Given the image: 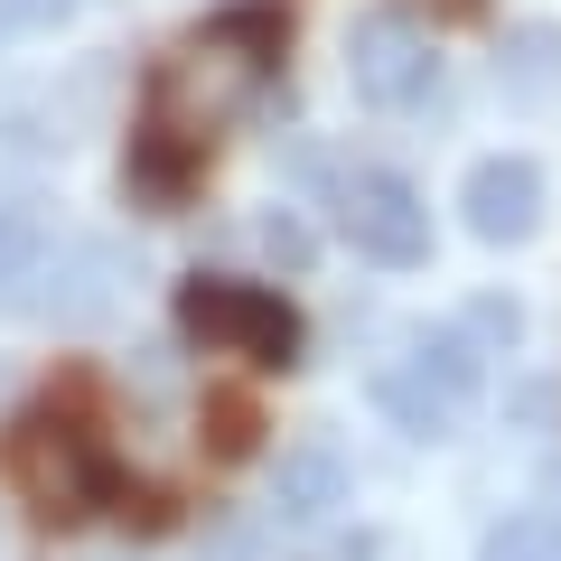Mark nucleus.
<instances>
[{"mask_svg":"<svg viewBox=\"0 0 561 561\" xmlns=\"http://www.w3.org/2000/svg\"><path fill=\"white\" fill-rule=\"evenodd\" d=\"M280 47H290L280 10H262V0L253 10H216V20L150 76V103H140V113H160V122H179V131L216 140V122L243 113V103L280 76Z\"/></svg>","mask_w":561,"mask_h":561,"instance_id":"nucleus-1","label":"nucleus"},{"mask_svg":"<svg viewBox=\"0 0 561 561\" xmlns=\"http://www.w3.org/2000/svg\"><path fill=\"white\" fill-rule=\"evenodd\" d=\"M0 478H10V496L38 524H84L94 505L122 496V478H113V459H103V440L84 431V412H57V402H38V412L10 421Z\"/></svg>","mask_w":561,"mask_h":561,"instance_id":"nucleus-2","label":"nucleus"},{"mask_svg":"<svg viewBox=\"0 0 561 561\" xmlns=\"http://www.w3.org/2000/svg\"><path fill=\"white\" fill-rule=\"evenodd\" d=\"M179 328H187L197 346H216V356L262 365V375H290L300 346H309L300 309L280 300V290H262V280H225V272L179 280Z\"/></svg>","mask_w":561,"mask_h":561,"instance_id":"nucleus-3","label":"nucleus"},{"mask_svg":"<svg viewBox=\"0 0 561 561\" xmlns=\"http://www.w3.org/2000/svg\"><path fill=\"white\" fill-rule=\"evenodd\" d=\"M468 393H478V346H468V328L421 337L402 365H383V375H375V402L412 431V440H449V421L468 412Z\"/></svg>","mask_w":561,"mask_h":561,"instance_id":"nucleus-4","label":"nucleus"},{"mask_svg":"<svg viewBox=\"0 0 561 561\" xmlns=\"http://www.w3.org/2000/svg\"><path fill=\"white\" fill-rule=\"evenodd\" d=\"M337 225H346L356 253L393 262V272L431 262V206H421V187L393 179V169H346L337 179Z\"/></svg>","mask_w":561,"mask_h":561,"instance_id":"nucleus-5","label":"nucleus"},{"mask_svg":"<svg viewBox=\"0 0 561 561\" xmlns=\"http://www.w3.org/2000/svg\"><path fill=\"white\" fill-rule=\"evenodd\" d=\"M431 76H440V57H431V38H421L402 10H365V20L346 28V84H356V103L402 113V103L431 94Z\"/></svg>","mask_w":561,"mask_h":561,"instance_id":"nucleus-6","label":"nucleus"},{"mask_svg":"<svg viewBox=\"0 0 561 561\" xmlns=\"http://www.w3.org/2000/svg\"><path fill=\"white\" fill-rule=\"evenodd\" d=\"M28 280H47V290H28V309H38L47 328H94V319H113V309H122L131 262H122L113 243H66L57 262L38 253V272H28Z\"/></svg>","mask_w":561,"mask_h":561,"instance_id":"nucleus-7","label":"nucleus"},{"mask_svg":"<svg viewBox=\"0 0 561 561\" xmlns=\"http://www.w3.org/2000/svg\"><path fill=\"white\" fill-rule=\"evenodd\" d=\"M459 206H468V234H478V243H524L542 225V169L515 160V150H496V160L468 169Z\"/></svg>","mask_w":561,"mask_h":561,"instance_id":"nucleus-8","label":"nucleus"},{"mask_svg":"<svg viewBox=\"0 0 561 561\" xmlns=\"http://www.w3.org/2000/svg\"><path fill=\"white\" fill-rule=\"evenodd\" d=\"M197 169H206V140H197V131H179V122H160V113H140L131 160H122V187H131L150 216H169V206L197 187Z\"/></svg>","mask_w":561,"mask_h":561,"instance_id":"nucleus-9","label":"nucleus"},{"mask_svg":"<svg viewBox=\"0 0 561 561\" xmlns=\"http://www.w3.org/2000/svg\"><path fill=\"white\" fill-rule=\"evenodd\" d=\"M346 505V459L328 440H309V449H290L280 459V478H272V515H290V524H319V515H337Z\"/></svg>","mask_w":561,"mask_h":561,"instance_id":"nucleus-10","label":"nucleus"},{"mask_svg":"<svg viewBox=\"0 0 561 561\" xmlns=\"http://www.w3.org/2000/svg\"><path fill=\"white\" fill-rule=\"evenodd\" d=\"M496 84H505L515 103H552V94H561V28H552V20H524V28H505Z\"/></svg>","mask_w":561,"mask_h":561,"instance_id":"nucleus-11","label":"nucleus"},{"mask_svg":"<svg viewBox=\"0 0 561 561\" xmlns=\"http://www.w3.org/2000/svg\"><path fill=\"white\" fill-rule=\"evenodd\" d=\"M478 561H561V515H505L478 542Z\"/></svg>","mask_w":561,"mask_h":561,"instance_id":"nucleus-12","label":"nucleus"},{"mask_svg":"<svg viewBox=\"0 0 561 561\" xmlns=\"http://www.w3.org/2000/svg\"><path fill=\"white\" fill-rule=\"evenodd\" d=\"M253 440H262L253 393H206V449L216 459H253Z\"/></svg>","mask_w":561,"mask_h":561,"instance_id":"nucleus-13","label":"nucleus"},{"mask_svg":"<svg viewBox=\"0 0 561 561\" xmlns=\"http://www.w3.org/2000/svg\"><path fill=\"white\" fill-rule=\"evenodd\" d=\"M38 253H47L38 206H0V290H20V280L38 272Z\"/></svg>","mask_w":561,"mask_h":561,"instance_id":"nucleus-14","label":"nucleus"},{"mask_svg":"<svg viewBox=\"0 0 561 561\" xmlns=\"http://www.w3.org/2000/svg\"><path fill=\"white\" fill-rule=\"evenodd\" d=\"M262 243H272V253L290 262V272H309V225L290 216V206H272V216H262Z\"/></svg>","mask_w":561,"mask_h":561,"instance_id":"nucleus-15","label":"nucleus"},{"mask_svg":"<svg viewBox=\"0 0 561 561\" xmlns=\"http://www.w3.org/2000/svg\"><path fill=\"white\" fill-rule=\"evenodd\" d=\"M76 0H0V38H20V28H57Z\"/></svg>","mask_w":561,"mask_h":561,"instance_id":"nucleus-16","label":"nucleus"},{"mask_svg":"<svg viewBox=\"0 0 561 561\" xmlns=\"http://www.w3.org/2000/svg\"><path fill=\"white\" fill-rule=\"evenodd\" d=\"M468 328H478V337H505V346H515V300H468Z\"/></svg>","mask_w":561,"mask_h":561,"instance_id":"nucleus-17","label":"nucleus"}]
</instances>
